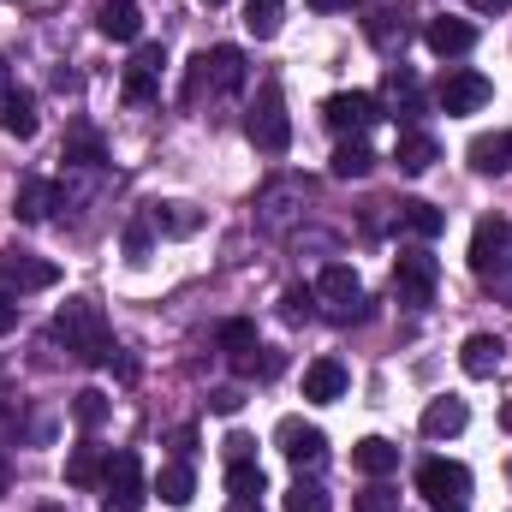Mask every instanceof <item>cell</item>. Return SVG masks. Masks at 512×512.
Here are the masks:
<instances>
[{"instance_id": "cell-11", "label": "cell", "mask_w": 512, "mask_h": 512, "mask_svg": "<svg viewBox=\"0 0 512 512\" xmlns=\"http://www.w3.org/2000/svg\"><path fill=\"white\" fill-rule=\"evenodd\" d=\"M274 447H280L292 465H316V459L328 453V435H322L316 423H304V417H280V429H274Z\"/></svg>"}, {"instance_id": "cell-25", "label": "cell", "mask_w": 512, "mask_h": 512, "mask_svg": "<svg viewBox=\"0 0 512 512\" xmlns=\"http://www.w3.org/2000/svg\"><path fill=\"white\" fill-rule=\"evenodd\" d=\"M328 167H334V179H364V173L376 167V149H370L364 137H346V143L334 149V161H328Z\"/></svg>"}, {"instance_id": "cell-3", "label": "cell", "mask_w": 512, "mask_h": 512, "mask_svg": "<svg viewBox=\"0 0 512 512\" xmlns=\"http://www.w3.org/2000/svg\"><path fill=\"white\" fill-rule=\"evenodd\" d=\"M245 131H251V143L262 149V155H286V143H292V120H286L280 84H262V90H256V108H251V120H245Z\"/></svg>"}, {"instance_id": "cell-12", "label": "cell", "mask_w": 512, "mask_h": 512, "mask_svg": "<svg viewBox=\"0 0 512 512\" xmlns=\"http://www.w3.org/2000/svg\"><path fill=\"white\" fill-rule=\"evenodd\" d=\"M423 42H429V54L459 60V54H471V48H477V24H471V18H429Z\"/></svg>"}, {"instance_id": "cell-31", "label": "cell", "mask_w": 512, "mask_h": 512, "mask_svg": "<svg viewBox=\"0 0 512 512\" xmlns=\"http://www.w3.org/2000/svg\"><path fill=\"white\" fill-rule=\"evenodd\" d=\"M215 346L227 352V358H245L256 346V322H245V316H233V322H221V334H215Z\"/></svg>"}, {"instance_id": "cell-47", "label": "cell", "mask_w": 512, "mask_h": 512, "mask_svg": "<svg viewBox=\"0 0 512 512\" xmlns=\"http://www.w3.org/2000/svg\"><path fill=\"white\" fill-rule=\"evenodd\" d=\"M316 12H340V6H352V0H310Z\"/></svg>"}, {"instance_id": "cell-17", "label": "cell", "mask_w": 512, "mask_h": 512, "mask_svg": "<svg viewBox=\"0 0 512 512\" xmlns=\"http://www.w3.org/2000/svg\"><path fill=\"white\" fill-rule=\"evenodd\" d=\"M393 161H399V173H429V167L441 161V143H435L429 131H405V137L393 143Z\"/></svg>"}, {"instance_id": "cell-5", "label": "cell", "mask_w": 512, "mask_h": 512, "mask_svg": "<svg viewBox=\"0 0 512 512\" xmlns=\"http://www.w3.org/2000/svg\"><path fill=\"white\" fill-rule=\"evenodd\" d=\"M435 102H441V114H483V108L495 102V84H489L483 72H471V66H453V72L435 84Z\"/></svg>"}, {"instance_id": "cell-34", "label": "cell", "mask_w": 512, "mask_h": 512, "mask_svg": "<svg viewBox=\"0 0 512 512\" xmlns=\"http://www.w3.org/2000/svg\"><path fill=\"white\" fill-rule=\"evenodd\" d=\"M352 512H399V495H393L382 477H376V483H370V489H364V495L352 501Z\"/></svg>"}, {"instance_id": "cell-51", "label": "cell", "mask_w": 512, "mask_h": 512, "mask_svg": "<svg viewBox=\"0 0 512 512\" xmlns=\"http://www.w3.org/2000/svg\"><path fill=\"white\" fill-rule=\"evenodd\" d=\"M435 512H465V501H459V507H435Z\"/></svg>"}, {"instance_id": "cell-48", "label": "cell", "mask_w": 512, "mask_h": 512, "mask_svg": "<svg viewBox=\"0 0 512 512\" xmlns=\"http://www.w3.org/2000/svg\"><path fill=\"white\" fill-rule=\"evenodd\" d=\"M227 512H262V501H233Z\"/></svg>"}, {"instance_id": "cell-35", "label": "cell", "mask_w": 512, "mask_h": 512, "mask_svg": "<svg viewBox=\"0 0 512 512\" xmlns=\"http://www.w3.org/2000/svg\"><path fill=\"white\" fill-rule=\"evenodd\" d=\"M233 364H239V376H280V364H286V358H280V352H262V358H256V346H251V352H245V358H233Z\"/></svg>"}, {"instance_id": "cell-24", "label": "cell", "mask_w": 512, "mask_h": 512, "mask_svg": "<svg viewBox=\"0 0 512 512\" xmlns=\"http://www.w3.org/2000/svg\"><path fill=\"white\" fill-rule=\"evenodd\" d=\"M209 84H215L221 96L245 90V54H239V48H215V54H209Z\"/></svg>"}, {"instance_id": "cell-46", "label": "cell", "mask_w": 512, "mask_h": 512, "mask_svg": "<svg viewBox=\"0 0 512 512\" xmlns=\"http://www.w3.org/2000/svg\"><path fill=\"white\" fill-rule=\"evenodd\" d=\"M471 6H477V12H507L512 0H471Z\"/></svg>"}, {"instance_id": "cell-33", "label": "cell", "mask_w": 512, "mask_h": 512, "mask_svg": "<svg viewBox=\"0 0 512 512\" xmlns=\"http://www.w3.org/2000/svg\"><path fill=\"white\" fill-rule=\"evenodd\" d=\"M328 507H334V501H328L322 483H304V477H298V483L286 489V512H328Z\"/></svg>"}, {"instance_id": "cell-21", "label": "cell", "mask_w": 512, "mask_h": 512, "mask_svg": "<svg viewBox=\"0 0 512 512\" xmlns=\"http://www.w3.org/2000/svg\"><path fill=\"white\" fill-rule=\"evenodd\" d=\"M352 465H358L364 477H387V471H399V447L382 441V435H364V441L352 447Z\"/></svg>"}, {"instance_id": "cell-39", "label": "cell", "mask_w": 512, "mask_h": 512, "mask_svg": "<svg viewBox=\"0 0 512 512\" xmlns=\"http://www.w3.org/2000/svg\"><path fill=\"white\" fill-rule=\"evenodd\" d=\"M393 36H405V18H399V12H376V18H370V42L387 48Z\"/></svg>"}, {"instance_id": "cell-7", "label": "cell", "mask_w": 512, "mask_h": 512, "mask_svg": "<svg viewBox=\"0 0 512 512\" xmlns=\"http://www.w3.org/2000/svg\"><path fill=\"white\" fill-rule=\"evenodd\" d=\"M316 298H322V316H334V322L364 316V286H358V274H352L346 262H328V268H322Z\"/></svg>"}, {"instance_id": "cell-44", "label": "cell", "mask_w": 512, "mask_h": 512, "mask_svg": "<svg viewBox=\"0 0 512 512\" xmlns=\"http://www.w3.org/2000/svg\"><path fill=\"white\" fill-rule=\"evenodd\" d=\"M12 328H18V298L0 292V334H12Z\"/></svg>"}, {"instance_id": "cell-13", "label": "cell", "mask_w": 512, "mask_h": 512, "mask_svg": "<svg viewBox=\"0 0 512 512\" xmlns=\"http://www.w3.org/2000/svg\"><path fill=\"white\" fill-rule=\"evenodd\" d=\"M512 251V221H477V233H471V268H477V280Z\"/></svg>"}, {"instance_id": "cell-27", "label": "cell", "mask_w": 512, "mask_h": 512, "mask_svg": "<svg viewBox=\"0 0 512 512\" xmlns=\"http://www.w3.org/2000/svg\"><path fill=\"white\" fill-rule=\"evenodd\" d=\"M155 495L167 501V507H191V495H197V477H191V465L179 459V465H167L161 477H155Z\"/></svg>"}, {"instance_id": "cell-18", "label": "cell", "mask_w": 512, "mask_h": 512, "mask_svg": "<svg viewBox=\"0 0 512 512\" xmlns=\"http://www.w3.org/2000/svg\"><path fill=\"white\" fill-rule=\"evenodd\" d=\"M471 167L477 173H507L512 167V131H483V137H471Z\"/></svg>"}, {"instance_id": "cell-6", "label": "cell", "mask_w": 512, "mask_h": 512, "mask_svg": "<svg viewBox=\"0 0 512 512\" xmlns=\"http://www.w3.org/2000/svg\"><path fill=\"white\" fill-rule=\"evenodd\" d=\"M417 495H423L429 507H459V501L471 495V471H465L459 459H423V465H417Z\"/></svg>"}, {"instance_id": "cell-49", "label": "cell", "mask_w": 512, "mask_h": 512, "mask_svg": "<svg viewBox=\"0 0 512 512\" xmlns=\"http://www.w3.org/2000/svg\"><path fill=\"white\" fill-rule=\"evenodd\" d=\"M6 477H12V465H6V447H0V489H6Z\"/></svg>"}, {"instance_id": "cell-40", "label": "cell", "mask_w": 512, "mask_h": 512, "mask_svg": "<svg viewBox=\"0 0 512 512\" xmlns=\"http://www.w3.org/2000/svg\"><path fill=\"white\" fill-rule=\"evenodd\" d=\"M149 245H155V227H149V221H131V227H126V256H131V262H143Z\"/></svg>"}, {"instance_id": "cell-29", "label": "cell", "mask_w": 512, "mask_h": 512, "mask_svg": "<svg viewBox=\"0 0 512 512\" xmlns=\"http://www.w3.org/2000/svg\"><path fill=\"white\" fill-rule=\"evenodd\" d=\"M280 18H286V0H245V30L256 42H268L280 30Z\"/></svg>"}, {"instance_id": "cell-26", "label": "cell", "mask_w": 512, "mask_h": 512, "mask_svg": "<svg viewBox=\"0 0 512 512\" xmlns=\"http://www.w3.org/2000/svg\"><path fill=\"white\" fill-rule=\"evenodd\" d=\"M102 465H108L102 447L84 441V447H72V459H66V483H72V489H96V483H102Z\"/></svg>"}, {"instance_id": "cell-15", "label": "cell", "mask_w": 512, "mask_h": 512, "mask_svg": "<svg viewBox=\"0 0 512 512\" xmlns=\"http://www.w3.org/2000/svg\"><path fill=\"white\" fill-rule=\"evenodd\" d=\"M501 358H507V340H495V334H471V340L459 346V370H465V376H477V382H483V376H495V370H501Z\"/></svg>"}, {"instance_id": "cell-36", "label": "cell", "mask_w": 512, "mask_h": 512, "mask_svg": "<svg viewBox=\"0 0 512 512\" xmlns=\"http://www.w3.org/2000/svg\"><path fill=\"white\" fill-rule=\"evenodd\" d=\"M66 161H78V167H102V143H96L90 131H78V137L66 143Z\"/></svg>"}, {"instance_id": "cell-52", "label": "cell", "mask_w": 512, "mask_h": 512, "mask_svg": "<svg viewBox=\"0 0 512 512\" xmlns=\"http://www.w3.org/2000/svg\"><path fill=\"white\" fill-rule=\"evenodd\" d=\"M203 6H227V0H203Z\"/></svg>"}, {"instance_id": "cell-22", "label": "cell", "mask_w": 512, "mask_h": 512, "mask_svg": "<svg viewBox=\"0 0 512 512\" xmlns=\"http://www.w3.org/2000/svg\"><path fill=\"white\" fill-rule=\"evenodd\" d=\"M149 227H155V233H173V239H191V233L203 227V215H197L191 203H155V209H149Z\"/></svg>"}, {"instance_id": "cell-38", "label": "cell", "mask_w": 512, "mask_h": 512, "mask_svg": "<svg viewBox=\"0 0 512 512\" xmlns=\"http://www.w3.org/2000/svg\"><path fill=\"white\" fill-rule=\"evenodd\" d=\"M310 304H316V292H304V286H286V298H280V316H286V322H304V316H310Z\"/></svg>"}, {"instance_id": "cell-4", "label": "cell", "mask_w": 512, "mask_h": 512, "mask_svg": "<svg viewBox=\"0 0 512 512\" xmlns=\"http://www.w3.org/2000/svg\"><path fill=\"white\" fill-rule=\"evenodd\" d=\"M435 286H441V262H435V256L423 251V245L399 251V262H393V292H399V304H429Z\"/></svg>"}, {"instance_id": "cell-14", "label": "cell", "mask_w": 512, "mask_h": 512, "mask_svg": "<svg viewBox=\"0 0 512 512\" xmlns=\"http://www.w3.org/2000/svg\"><path fill=\"white\" fill-rule=\"evenodd\" d=\"M346 382H352V376H346L340 358H316V364L304 370V399H310V405H334V399L346 393Z\"/></svg>"}, {"instance_id": "cell-19", "label": "cell", "mask_w": 512, "mask_h": 512, "mask_svg": "<svg viewBox=\"0 0 512 512\" xmlns=\"http://www.w3.org/2000/svg\"><path fill=\"white\" fill-rule=\"evenodd\" d=\"M60 203H66L60 185H48V179H24V191H18V221H48Z\"/></svg>"}, {"instance_id": "cell-8", "label": "cell", "mask_w": 512, "mask_h": 512, "mask_svg": "<svg viewBox=\"0 0 512 512\" xmlns=\"http://www.w3.org/2000/svg\"><path fill=\"white\" fill-rule=\"evenodd\" d=\"M161 66H167V54H161L155 42H143V48L131 54L126 78H120V96H126L131 108H143V102H155V96H161Z\"/></svg>"}, {"instance_id": "cell-16", "label": "cell", "mask_w": 512, "mask_h": 512, "mask_svg": "<svg viewBox=\"0 0 512 512\" xmlns=\"http://www.w3.org/2000/svg\"><path fill=\"white\" fill-rule=\"evenodd\" d=\"M96 30H102L108 42H137V36H143V12H137V0H102Z\"/></svg>"}, {"instance_id": "cell-50", "label": "cell", "mask_w": 512, "mask_h": 512, "mask_svg": "<svg viewBox=\"0 0 512 512\" xmlns=\"http://www.w3.org/2000/svg\"><path fill=\"white\" fill-rule=\"evenodd\" d=\"M501 423H507V429H512V399H507V411H501Z\"/></svg>"}, {"instance_id": "cell-30", "label": "cell", "mask_w": 512, "mask_h": 512, "mask_svg": "<svg viewBox=\"0 0 512 512\" xmlns=\"http://www.w3.org/2000/svg\"><path fill=\"white\" fill-rule=\"evenodd\" d=\"M227 495H233V501H262V465H256V459L227 465Z\"/></svg>"}, {"instance_id": "cell-23", "label": "cell", "mask_w": 512, "mask_h": 512, "mask_svg": "<svg viewBox=\"0 0 512 512\" xmlns=\"http://www.w3.org/2000/svg\"><path fill=\"white\" fill-rule=\"evenodd\" d=\"M399 227H411V233H417V239L429 245V239H441V233H447V215H441L435 203L411 197V203H399Z\"/></svg>"}, {"instance_id": "cell-32", "label": "cell", "mask_w": 512, "mask_h": 512, "mask_svg": "<svg viewBox=\"0 0 512 512\" xmlns=\"http://www.w3.org/2000/svg\"><path fill=\"white\" fill-rule=\"evenodd\" d=\"M72 417H78L84 429H102V423H108V393H102V387H84V393L72 399Z\"/></svg>"}, {"instance_id": "cell-10", "label": "cell", "mask_w": 512, "mask_h": 512, "mask_svg": "<svg viewBox=\"0 0 512 512\" xmlns=\"http://www.w3.org/2000/svg\"><path fill=\"white\" fill-rule=\"evenodd\" d=\"M60 280V268L54 262H36V256H24V251H6L0 256V292H48Z\"/></svg>"}, {"instance_id": "cell-42", "label": "cell", "mask_w": 512, "mask_h": 512, "mask_svg": "<svg viewBox=\"0 0 512 512\" xmlns=\"http://www.w3.org/2000/svg\"><path fill=\"white\" fill-rule=\"evenodd\" d=\"M209 405H215L221 417H233V411L245 405V393H239V387H215V393H209Z\"/></svg>"}, {"instance_id": "cell-9", "label": "cell", "mask_w": 512, "mask_h": 512, "mask_svg": "<svg viewBox=\"0 0 512 512\" xmlns=\"http://www.w3.org/2000/svg\"><path fill=\"white\" fill-rule=\"evenodd\" d=\"M322 120L340 131V137H346V131H370L382 120V102H376L370 90H340V96L322 102Z\"/></svg>"}, {"instance_id": "cell-53", "label": "cell", "mask_w": 512, "mask_h": 512, "mask_svg": "<svg viewBox=\"0 0 512 512\" xmlns=\"http://www.w3.org/2000/svg\"><path fill=\"white\" fill-rule=\"evenodd\" d=\"M36 512H60V507H36Z\"/></svg>"}, {"instance_id": "cell-20", "label": "cell", "mask_w": 512, "mask_h": 512, "mask_svg": "<svg viewBox=\"0 0 512 512\" xmlns=\"http://www.w3.org/2000/svg\"><path fill=\"white\" fill-rule=\"evenodd\" d=\"M465 423H471L465 399H435V405L423 411V435H429V441H447V435H459Z\"/></svg>"}, {"instance_id": "cell-28", "label": "cell", "mask_w": 512, "mask_h": 512, "mask_svg": "<svg viewBox=\"0 0 512 512\" xmlns=\"http://www.w3.org/2000/svg\"><path fill=\"white\" fill-rule=\"evenodd\" d=\"M0 131H6V137H36V102L12 90V96L0 102Z\"/></svg>"}, {"instance_id": "cell-1", "label": "cell", "mask_w": 512, "mask_h": 512, "mask_svg": "<svg viewBox=\"0 0 512 512\" xmlns=\"http://www.w3.org/2000/svg\"><path fill=\"white\" fill-rule=\"evenodd\" d=\"M54 340L66 346V352H78L84 364H114V328H108V316H102V304L96 298H66L60 304V316H54Z\"/></svg>"}, {"instance_id": "cell-45", "label": "cell", "mask_w": 512, "mask_h": 512, "mask_svg": "<svg viewBox=\"0 0 512 512\" xmlns=\"http://www.w3.org/2000/svg\"><path fill=\"white\" fill-rule=\"evenodd\" d=\"M6 96H12V66L0 60V102H6Z\"/></svg>"}, {"instance_id": "cell-2", "label": "cell", "mask_w": 512, "mask_h": 512, "mask_svg": "<svg viewBox=\"0 0 512 512\" xmlns=\"http://www.w3.org/2000/svg\"><path fill=\"white\" fill-rule=\"evenodd\" d=\"M143 501H149L143 459L131 447L108 453V465H102V512H143Z\"/></svg>"}, {"instance_id": "cell-41", "label": "cell", "mask_w": 512, "mask_h": 512, "mask_svg": "<svg viewBox=\"0 0 512 512\" xmlns=\"http://www.w3.org/2000/svg\"><path fill=\"white\" fill-rule=\"evenodd\" d=\"M483 286H495V292H501V298H512V251L501 256V262H495V268H489V274H483Z\"/></svg>"}, {"instance_id": "cell-37", "label": "cell", "mask_w": 512, "mask_h": 512, "mask_svg": "<svg viewBox=\"0 0 512 512\" xmlns=\"http://www.w3.org/2000/svg\"><path fill=\"white\" fill-rule=\"evenodd\" d=\"M203 84H209V54H197V60H191V72H185V90H179V102L191 108V102L203 96Z\"/></svg>"}, {"instance_id": "cell-43", "label": "cell", "mask_w": 512, "mask_h": 512, "mask_svg": "<svg viewBox=\"0 0 512 512\" xmlns=\"http://www.w3.org/2000/svg\"><path fill=\"white\" fill-rule=\"evenodd\" d=\"M245 459H256V441L251 435H227V465H245Z\"/></svg>"}]
</instances>
